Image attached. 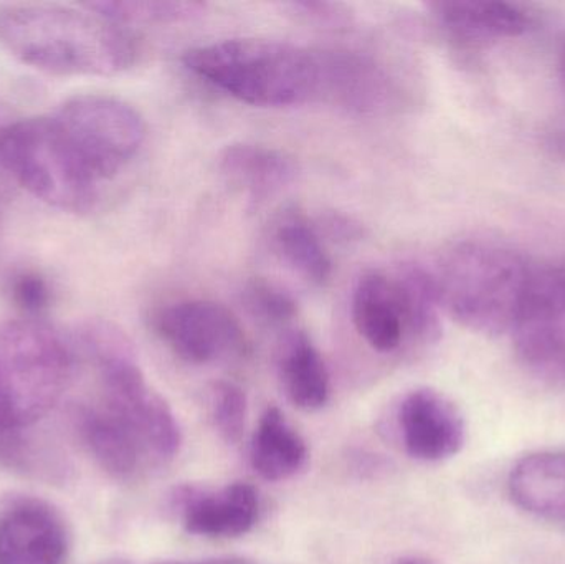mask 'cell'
<instances>
[{
	"label": "cell",
	"mask_w": 565,
	"mask_h": 564,
	"mask_svg": "<svg viewBox=\"0 0 565 564\" xmlns=\"http://www.w3.org/2000/svg\"><path fill=\"white\" fill-rule=\"evenodd\" d=\"M0 45L23 65L56 76H113L138 58L129 26L89 3H20L0 10Z\"/></svg>",
	"instance_id": "cell-1"
},
{
	"label": "cell",
	"mask_w": 565,
	"mask_h": 564,
	"mask_svg": "<svg viewBox=\"0 0 565 564\" xmlns=\"http://www.w3.org/2000/svg\"><path fill=\"white\" fill-rule=\"evenodd\" d=\"M192 75L245 105L285 108L322 102V50L268 39H227L182 55Z\"/></svg>",
	"instance_id": "cell-2"
},
{
	"label": "cell",
	"mask_w": 565,
	"mask_h": 564,
	"mask_svg": "<svg viewBox=\"0 0 565 564\" xmlns=\"http://www.w3.org/2000/svg\"><path fill=\"white\" fill-rule=\"evenodd\" d=\"M76 354L92 364L98 397L88 406L118 424L145 454L146 462L174 459L181 429L164 397L152 390L128 337L108 321L93 320L72 337Z\"/></svg>",
	"instance_id": "cell-3"
},
{
	"label": "cell",
	"mask_w": 565,
	"mask_h": 564,
	"mask_svg": "<svg viewBox=\"0 0 565 564\" xmlns=\"http://www.w3.org/2000/svg\"><path fill=\"white\" fill-rule=\"evenodd\" d=\"M531 270L516 252L487 242H460L435 270L441 308L457 323L483 337L511 333Z\"/></svg>",
	"instance_id": "cell-4"
},
{
	"label": "cell",
	"mask_w": 565,
	"mask_h": 564,
	"mask_svg": "<svg viewBox=\"0 0 565 564\" xmlns=\"http://www.w3.org/2000/svg\"><path fill=\"white\" fill-rule=\"evenodd\" d=\"M75 344L40 318L0 321V434L39 423L75 374Z\"/></svg>",
	"instance_id": "cell-5"
},
{
	"label": "cell",
	"mask_w": 565,
	"mask_h": 564,
	"mask_svg": "<svg viewBox=\"0 0 565 564\" xmlns=\"http://www.w3.org/2000/svg\"><path fill=\"white\" fill-rule=\"evenodd\" d=\"M0 168L50 207L83 214L98 201L89 178L52 115L9 121L0 129Z\"/></svg>",
	"instance_id": "cell-6"
},
{
	"label": "cell",
	"mask_w": 565,
	"mask_h": 564,
	"mask_svg": "<svg viewBox=\"0 0 565 564\" xmlns=\"http://www.w3.org/2000/svg\"><path fill=\"white\" fill-rule=\"evenodd\" d=\"M52 118L99 188L125 171L146 141L141 113L115 96H73L52 113Z\"/></svg>",
	"instance_id": "cell-7"
},
{
	"label": "cell",
	"mask_w": 565,
	"mask_h": 564,
	"mask_svg": "<svg viewBox=\"0 0 565 564\" xmlns=\"http://www.w3.org/2000/svg\"><path fill=\"white\" fill-rule=\"evenodd\" d=\"M151 323L162 343L189 364L241 357L247 347L241 321L217 301H175L154 311Z\"/></svg>",
	"instance_id": "cell-8"
},
{
	"label": "cell",
	"mask_w": 565,
	"mask_h": 564,
	"mask_svg": "<svg viewBox=\"0 0 565 564\" xmlns=\"http://www.w3.org/2000/svg\"><path fill=\"white\" fill-rule=\"evenodd\" d=\"M511 337L527 366L543 373L565 374L564 270H533Z\"/></svg>",
	"instance_id": "cell-9"
},
{
	"label": "cell",
	"mask_w": 565,
	"mask_h": 564,
	"mask_svg": "<svg viewBox=\"0 0 565 564\" xmlns=\"http://www.w3.org/2000/svg\"><path fill=\"white\" fill-rule=\"evenodd\" d=\"M70 535L46 502L22 499L0 510V564H63Z\"/></svg>",
	"instance_id": "cell-10"
},
{
	"label": "cell",
	"mask_w": 565,
	"mask_h": 564,
	"mask_svg": "<svg viewBox=\"0 0 565 564\" xmlns=\"http://www.w3.org/2000/svg\"><path fill=\"white\" fill-rule=\"evenodd\" d=\"M398 430L408 456L422 462H441L460 453L465 423L444 394L428 387L412 391L398 407Z\"/></svg>",
	"instance_id": "cell-11"
},
{
	"label": "cell",
	"mask_w": 565,
	"mask_h": 564,
	"mask_svg": "<svg viewBox=\"0 0 565 564\" xmlns=\"http://www.w3.org/2000/svg\"><path fill=\"white\" fill-rule=\"evenodd\" d=\"M324 96L355 113H379L397 105L398 86L387 66L369 53L352 50H322Z\"/></svg>",
	"instance_id": "cell-12"
},
{
	"label": "cell",
	"mask_w": 565,
	"mask_h": 564,
	"mask_svg": "<svg viewBox=\"0 0 565 564\" xmlns=\"http://www.w3.org/2000/svg\"><path fill=\"white\" fill-rule=\"evenodd\" d=\"M182 525L192 535L207 539H235L254 529L260 500L254 486L232 483L218 492L182 489L178 493Z\"/></svg>",
	"instance_id": "cell-13"
},
{
	"label": "cell",
	"mask_w": 565,
	"mask_h": 564,
	"mask_svg": "<svg viewBox=\"0 0 565 564\" xmlns=\"http://www.w3.org/2000/svg\"><path fill=\"white\" fill-rule=\"evenodd\" d=\"M352 321L362 340L379 353L398 350L408 333L407 315L395 275L369 272L352 291Z\"/></svg>",
	"instance_id": "cell-14"
},
{
	"label": "cell",
	"mask_w": 565,
	"mask_h": 564,
	"mask_svg": "<svg viewBox=\"0 0 565 564\" xmlns=\"http://www.w3.org/2000/svg\"><path fill=\"white\" fill-rule=\"evenodd\" d=\"M430 9L445 33L463 45L513 39L523 35L531 23L523 9L497 0H454L431 3Z\"/></svg>",
	"instance_id": "cell-15"
},
{
	"label": "cell",
	"mask_w": 565,
	"mask_h": 564,
	"mask_svg": "<svg viewBox=\"0 0 565 564\" xmlns=\"http://www.w3.org/2000/svg\"><path fill=\"white\" fill-rule=\"evenodd\" d=\"M218 169L232 185L255 202L274 198L298 175V164L291 156L255 142L228 145L221 152Z\"/></svg>",
	"instance_id": "cell-16"
},
{
	"label": "cell",
	"mask_w": 565,
	"mask_h": 564,
	"mask_svg": "<svg viewBox=\"0 0 565 564\" xmlns=\"http://www.w3.org/2000/svg\"><path fill=\"white\" fill-rule=\"evenodd\" d=\"M510 496L524 512L565 522V453L523 457L511 470Z\"/></svg>",
	"instance_id": "cell-17"
},
{
	"label": "cell",
	"mask_w": 565,
	"mask_h": 564,
	"mask_svg": "<svg viewBox=\"0 0 565 564\" xmlns=\"http://www.w3.org/2000/svg\"><path fill=\"white\" fill-rule=\"evenodd\" d=\"M271 245L282 262L309 284L324 285L332 262L316 225L298 209H285L271 225Z\"/></svg>",
	"instance_id": "cell-18"
},
{
	"label": "cell",
	"mask_w": 565,
	"mask_h": 564,
	"mask_svg": "<svg viewBox=\"0 0 565 564\" xmlns=\"http://www.w3.org/2000/svg\"><path fill=\"white\" fill-rule=\"evenodd\" d=\"M250 460L270 482L291 479L305 467L308 447L278 407H268L252 439Z\"/></svg>",
	"instance_id": "cell-19"
},
{
	"label": "cell",
	"mask_w": 565,
	"mask_h": 564,
	"mask_svg": "<svg viewBox=\"0 0 565 564\" xmlns=\"http://www.w3.org/2000/svg\"><path fill=\"white\" fill-rule=\"evenodd\" d=\"M280 376L286 396L299 409H321L329 400V373L318 348L305 331H292L282 341Z\"/></svg>",
	"instance_id": "cell-20"
},
{
	"label": "cell",
	"mask_w": 565,
	"mask_h": 564,
	"mask_svg": "<svg viewBox=\"0 0 565 564\" xmlns=\"http://www.w3.org/2000/svg\"><path fill=\"white\" fill-rule=\"evenodd\" d=\"M93 9L103 15L116 20L121 25L131 26L139 23H169L191 19L204 9L198 2H92Z\"/></svg>",
	"instance_id": "cell-21"
},
{
	"label": "cell",
	"mask_w": 565,
	"mask_h": 564,
	"mask_svg": "<svg viewBox=\"0 0 565 564\" xmlns=\"http://www.w3.org/2000/svg\"><path fill=\"white\" fill-rule=\"evenodd\" d=\"M247 396L234 383H218L212 390V419L222 439L237 444L247 424Z\"/></svg>",
	"instance_id": "cell-22"
},
{
	"label": "cell",
	"mask_w": 565,
	"mask_h": 564,
	"mask_svg": "<svg viewBox=\"0 0 565 564\" xmlns=\"http://www.w3.org/2000/svg\"><path fill=\"white\" fill-rule=\"evenodd\" d=\"M244 297L250 313L268 324L289 323L298 311L295 300L285 290L264 280L252 281Z\"/></svg>",
	"instance_id": "cell-23"
},
{
	"label": "cell",
	"mask_w": 565,
	"mask_h": 564,
	"mask_svg": "<svg viewBox=\"0 0 565 564\" xmlns=\"http://www.w3.org/2000/svg\"><path fill=\"white\" fill-rule=\"evenodd\" d=\"M10 297L26 318H39L52 301L49 281L36 272H20L10 280Z\"/></svg>",
	"instance_id": "cell-24"
},
{
	"label": "cell",
	"mask_w": 565,
	"mask_h": 564,
	"mask_svg": "<svg viewBox=\"0 0 565 564\" xmlns=\"http://www.w3.org/2000/svg\"><path fill=\"white\" fill-rule=\"evenodd\" d=\"M158 564H257L245 558H214L204 560V562H172V563H158Z\"/></svg>",
	"instance_id": "cell-25"
},
{
	"label": "cell",
	"mask_w": 565,
	"mask_h": 564,
	"mask_svg": "<svg viewBox=\"0 0 565 564\" xmlns=\"http://www.w3.org/2000/svg\"><path fill=\"white\" fill-rule=\"evenodd\" d=\"M395 564H431L428 562H425V560H418V558H402L398 560Z\"/></svg>",
	"instance_id": "cell-26"
},
{
	"label": "cell",
	"mask_w": 565,
	"mask_h": 564,
	"mask_svg": "<svg viewBox=\"0 0 565 564\" xmlns=\"http://www.w3.org/2000/svg\"><path fill=\"white\" fill-rule=\"evenodd\" d=\"M561 82H563L564 89H565V49L563 52V56H561Z\"/></svg>",
	"instance_id": "cell-27"
},
{
	"label": "cell",
	"mask_w": 565,
	"mask_h": 564,
	"mask_svg": "<svg viewBox=\"0 0 565 564\" xmlns=\"http://www.w3.org/2000/svg\"><path fill=\"white\" fill-rule=\"evenodd\" d=\"M7 123H9V121H3V113H2V109H0V129H2L3 126L7 125Z\"/></svg>",
	"instance_id": "cell-28"
},
{
	"label": "cell",
	"mask_w": 565,
	"mask_h": 564,
	"mask_svg": "<svg viewBox=\"0 0 565 564\" xmlns=\"http://www.w3.org/2000/svg\"><path fill=\"white\" fill-rule=\"evenodd\" d=\"M103 564H129V563H126V562H119V560H113V562L103 563Z\"/></svg>",
	"instance_id": "cell-29"
}]
</instances>
